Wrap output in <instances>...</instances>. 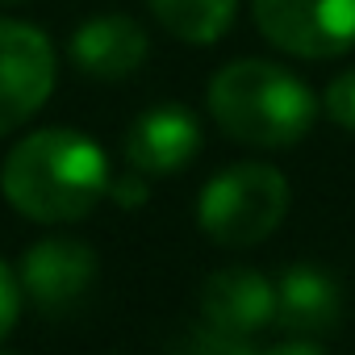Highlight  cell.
<instances>
[{
    "instance_id": "4fadbf2b",
    "label": "cell",
    "mask_w": 355,
    "mask_h": 355,
    "mask_svg": "<svg viewBox=\"0 0 355 355\" xmlns=\"http://www.w3.org/2000/svg\"><path fill=\"white\" fill-rule=\"evenodd\" d=\"M17 313H21V284L13 268L0 259V338H9V330L17 326Z\"/></svg>"
},
{
    "instance_id": "9c48e42d",
    "label": "cell",
    "mask_w": 355,
    "mask_h": 355,
    "mask_svg": "<svg viewBox=\"0 0 355 355\" xmlns=\"http://www.w3.org/2000/svg\"><path fill=\"white\" fill-rule=\"evenodd\" d=\"M71 63L92 80H125L146 63V30L125 13H101L71 34Z\"/></svg>"
},
{
    "instance_id": "6da1fadb",
    "label": "cell",
    "mask_w": 355,
    "mask_h": 355,
    "mask_svg": "<svg viewBox=\"0 0 355 355\" xmlns=\"http://www.w3.org/2000/svg\"><path fill=\"white\" fill-rule=\"evenodd\" d=\"M0 193L30 222H80L109 193L105 150L80 130H38L5 155Z\"/></svg>"
},
{
    "instance_id": "ba28073f",
    "label": "cell",
    "mask_w": 355,
    "mask_h": 355,
    "mask_svg": "<svg viewBox=\"0 0 355 355\" xmlns=\"http://www.w3.org/2000/svg\"><path fill=\"white\" fill-rule=\"evenodd\" d=\"M276 318V288L251 268H222L201 284V322L230 338H251Z\"/></svg>"
},
{
    "instance_id": "7a4b0ae2",
    "label": "cell",
    "mask_w": 355,
    "mask_h": 355,
    "mask_svg": "<svg viewBox=\"0 0 355 355\" xmlns=\"http://www.w3.org/2000/svg\"><path fill=\"white\" fill-rule=\"evenodd\" d=\"M313 113L318 101L305 88V80L268 59L226 63L209 80V117L222 134H230L243 146H293L309 134Z\"/></svg>"
},
{
    "instance_id": "8992f818",
    "label": "cell",
    "mask_w": 355,
    "mask_h": 355,
    "mask_svg": "<svg viewBox=\"0 0 355 355\" xmlns=\"http://www.w3.org/2000/svg\"><path fill=\"white\" fill-rule=\"evenodd\" d=\"M92 284H96V251L80 239H42L21 259V288L46 313L67 309Z\"/></svg>"
},
{
    "instance_id": "7c38bea8",
    "label": "cell",
    "mask_w": 355,
    "mask_h": 355,
    "mask_svg": "<svg viewBox=\"0 0 355 355\" xmlns=\"http://www.w3.org/2000/svg\"><path fill=\"white\" fill-rule=\"evenodd\" d=\"M322 105H326V117L338 130H355V71H343L338 80H330Z\"/></svg>"
},
{
    "instance_id": "30bf717a",
    "label": "cell",
    "mask_w": 355,
    "mask_h": 355,
    "mask_svg": "<svg viewBox=\"0 0 355 355\" xmlns=\"http://www.w3.org/2000/svg\"><path fill=\"white\" fill-rule=\"evenodd\" d=\"M343 313V293L334 276L318 268H288L276 284V326L284 334H322L334 330Z\"/></svg>"
},
{
    "instance_id": "5b68a950",
    "label": "cell",
    "mask_w": 355,
    "mask_h": 355,
    "mask_svg": "<svg viewBox=\"0 0 355 355\" xmlns=\"http://www.w3.org/2000/svg\"><path fill=\"white\" fill-rule=\"evenodd\" d=\"M55 88L51 38L26 21H0V138L30 121Z\"/></svg>"
},
{
    "instance_id": "9a60e30c",
    "label": "cell",
    "mask_w": 355,
    "mask_h": 355,
    "mask_svg": "<svg viewBox=\"0 0 355 355\" xmlns=\"http://www.w3.org/2000/svg\"><path fill=\"white\" fill-rule=\"evenodd\" d=\"M0 5H21V0H0Z\"/></svg>"
},
{
    "instance_id": "52a82bcc",
    "label": "cell",
    "mask_w": 355,
    "mask_h": 355,
    "mask_svg": "<svg viewBox=\"0 0 355 355\" xmlns=\"http://www.w3.org/2000/svg\"><path fill=\"white\" fill-rule=\"evenodd\" d=\"M201 150V125L189 109L180 105H155L138 113L121 138V155L134 171L146 175H167L193 163Z\"/></svg>"
},
{
    "instance_id": "277c9868",
    "label": "cell",
    "mask_w": 355,
    "mask_h": 355,
    "mask_svg": "<svg viewBox=\"0 0 355 355\" xmlns=\"http://www.w3.org/2000/svg\"><path fill=\"white\" fill-rule=\"evenodd\" d=\"M259 34L297 59H338L355 46V0H251Z\"/></svg>"
},
{
    "instance_id": "5bb4252c",
    "label": "cell",
    "mask_w": 355,
    "mask_h": 355,
    "mask_svg": "<svg viewBox=\"0 0 355 355\" xmlns=\"http://www.w3.org/2000/svg\"><path fill=\"white\" fill-rule=\"evenodd\" d=\"M105 197H113L121 209L146 205V197H150V189H146V171H134V167H130V175H117V180H109V193H105Z\"/></svg>"
},
{
    "instance_id": "3957f363",
    "label": "cell",
    "mask_w": 355,
    "mask_h": 355,
    "mask_svg": "<svg viewBox=\"0 0 355 355\" xmlns=\"http://www.w3.org/2000/svg\"><path fill=\"white\" fill-rule=\"evenodd\" d=\"M288 214V180L268 163H239L205 184L197 222L218 247H255Z\"/></svg>"
},
{
    "instance_id": "8fae6325",
    "label": "cell",
    "mask_w": 355,
    "mask_h": 355,
    "mask_svg": "<svg viewBox=\"0 0 355 355\" xmlns=\"http://www.w3.org/2000/svg\"><path fill=\"white\" fill-rule=\"evenodd\" d=\"M146 5L171 38L209 46L230 30L239 0H146Z\"/></svg>"
}]
</instances>
